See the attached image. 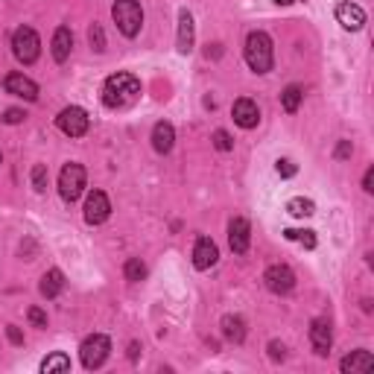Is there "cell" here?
<instances>
[{
    "instance_id": "6da1fadb",
    "label": "cell",
    "mask_w": 374,
    "mask_h": 374,
    "mask_svg": "<svg viewBox=\"0 0 374 374\" xmlns=\"http://www.w3.org/2000/svg\"><path fill=\"white\" fill-rule=\"evenodd\" d=\"M141 94V79L132 73H114L103 85V103L106 109H126L132 106Z\"/></svg>"
},
{
    "instance_id": "7a4b0ae2",
    "label": "cell",
    "mask_w": 374,
    "mask_h": 374,
    "mask_svg": "<svg viewBox=\"0 0 374 374\" xmlns=\"http://www.w3.org/2000/svg\"><path fill=\"white\" fill-rule=\"evenodd\" d=\"M246 62L255 73L272 70V38L266 33H248L246 38Z\"/></svg>"
},
{
    "instance_id": "3957f363",
    "label": "cell",
    "mask_w": 374,
    "mask_h": 374,
    "mask_svg": "<svg viewBox=\"0 0 374 374\" xmlns=\"http://www.w3.org/2000/svg\"><path fill=\"white\" fill-rule=\"evenodd\" d=\"M111 18L117 23V30L126 35V38H135L141 33V23H143V9L138 0H117L111 6Z\"/></svg>"
},
{
    "instance_id": "277c9868",
    "label": "cell",
    "mask_w": 374,
    "mask_h": 374,
    "mask_svg": "<svg viewBox=\"0 0 374 374\" xmlns=\"http://www.w3.org/2000/svg\"><path fill=\"white\" fill-rule=\"evenodd\" d=\"M85 190V167L77 164V161H70L62 167V176H59V193L65 202H77V199L82 196Z\"/></svg>"
},
{
    "instance_id": "5b68a950",
    "label": "cell",
    "mask_w": 374,
    "mask_h": 374,
    "mask_svg": "<svg viewBox=\"0 0 374 374\" xmlns=\"http://www.w3.org/2000/svg\"><path fill=\"white\" fill-rule=\"evenodd\" d=\"M109 351H111V342H109V336H106V334H91V336L82 342V348H79L82 365H85L88 371L99 368V365H103V363L109 360Z\"/></svg>"
},
{
    "instance_id": "8992f818",
    "label": "cell",
    "mask_w": 374,
    "mask_h": 374,
    "mask_svg": "<svg viewBox=\"0 0 374 374\" xmlns=\"http://www.w3.org/2000/svg\"><path fill=\"white\" fill-rule=\"evenodd\" d=\"M12 50H15V59L23 62V65H33L41 53V41H38V33L33 27H21L15 30L12 35Z\"/></svg>"
},
{
    "instance_id": "52a82bcc",
    "label": "cell",
    "mask_w": 374,
    "mask_h": 374,
    "mask_svg": "<svg viewBox=\"0 0 374 374\" xmlns=\"http://www.w3.org/2000/svg\"><path fill=\"white\" fill-rule=\"evenodd\" d=\"M56 123H59V129H62L67 138H82V135L88 132V126H91V120H88L85 109H79V106H67V109L56 117Z\"/></svg>"
},
{
    "instance_id": "ba28073f",
    "label": "cell",
    "mask_w": 374,
    "mask_h": 374,
    "mask_svg": "<svg viewBox=\"0 0 374 374\" xmlns=\"http://www.w3.org/2000/svg\"><path fill=\"white\" fill-rule=\"evenodd\" d=\"M109 214H111L109 196L103 190L88 193V199H85V222H88V226H99V222H106Z\"/></svg>"
},
{
    "instance_id": "9c48e42d",
    "label": "cell",
    "mask_w": 374,
    "mask_h": 374,
    "mask_svg": "<svg viewBox=\"0 0 374 374\" xmlns=\"http://www.w3.org/2000/svg\"><path fill=\"white\" fill-rule=\"evenodd\" d=\"M263 281H266L269 292H275V295H284V292H290V290L295 287V275H292V269H290V266H284V263L269 266V269H266V275H263Z\"/></svg>"
},
{
    "instance_id": "30bf717a",
    "label": "cell",
    "mask_w": 374,
    "mask_h": 374,
    "mask_svg": "<svg viewBox=\"0 0 374 374\" xmlns=\"http://www.w3.org/2000/svg\"><path fill=\"white\" fill-rule=\"evenodd\" d=\"M219 260V248L211 237H199L193 246V266L196 269H211Z\"/></svg>"
},
{
    "instance_id": "8fae6325",
    "label": "cell",
    "mask_w": 374,
    "mask_h": 374,
    "mask_svg": "<svg viewBox=\"0 0 374 374\" xmlns=\"http://www.w3.org/2000/svg\"><path fill=\"white\" fill-rule=\"evenodd\" d=\"M4 85H6L9 94H15V97H21V99H27V103H35V99H38V85H35L30 77H23V73H9Z\"/></svg>"
},
{
    "instance_id": "7c38bea8",
    "label": "cell",
    "mask_w": 374,
    "mask_h": 374,
    "mask_svg": "<svg viewBox=\"0 0 374 374\" xmlns=\"http://www.w3.org/2000/svg\"><path fill=\"white\" fill-rule=\"evenodd\" d=\"M248 240H252V229H248V222H246L243 216L231 219V226H229L231 252H234V255H246V252H248Z\"/></svg>"
},
{
    "instance_id": "4fadbf2b",
    "label": "cell",
    "mask_w": 374,
    "mask_h": 374,
    "mask_svg": "<svg viewBox=\"0 0 374 374\" xmlns=\"http://www.w3.org/2000/svg\"><path fill=\"white\" fill-rule=\"evenodd\" d=\"M310 342L316 348V354L325 357L331 351V342H334V331H331V321L325 319H313V325H310Z\"/></svg>"
},
{
    "instance_id": "5bb4252c",
    "label": "cell",
    "mask_w": 374,
    "mask_h": 374,
    "mask_svg": "<svg viewBox=\"0 0 374 374\" xmlns=\"http://www.w3.org/2000/svg\"><path fill=\"white\" fill-rule=\"evenodd\" d=\"M231 114H234V123H237V126H243V129H255L258 120H260L258 103H252V99H237Z\"/></svg>"
},
{
    "instance_id": "9a60e30c",
    "label": "cell",
    "mask_w": 374,
    "mask_h": 374,
    "mask_svg": "<svg viewBox=\"0 0 374 374\" xmlns=\"http://www.w3.org/2000/svg\"><path fill=\"white\" fill-rule=\"evenodd\" d=\"M336 21L342 23L345 30L357 33V30H363V23H365V12L357 4H339L336 6Z\"/></svg>"
},
{
    "instance_id": "2e32d148",
    "label": "cell",
    "mask_w": 374,
    "mask_h": 374,
    "mask_svg": "<svg viewBox=\"0 0 374 374\" xmlns=\"http://www.w3.org/2000/svg\"><path fill=\"white\" fill-rule=\"evenodd\" d=\"M339 368L345 371V374H365V371H371L374 368V357L368 354V351H351L342 363H339Z\"/></svg>"
},
{
    "instance_id": "e0dca14e",
    "label": "cell",
    "mask_w": 374,
    "mask_h": 374,
    "mask_svg": "<svg viewBox=\"0 0 374 374\" xmlns=\"http://www.w3.org/2000/svg\"><path fill=\"white\" fill-rule=\"evenodd\" d=\"M172 143H176V129H172L167 120L155 123V129H153V146H155V153L167 155L170 149H172Z\"/></svg>"
},
{
    "instance_id": "ac0fdd59",
    "label": "cell",
    "mask_w": 374,
    "mask_h": 374,
    "mask_svg": "<svg viewBox=\"0 0 374 374\" xmlns=\"http://www.w3.org/2000/svg\"><path fill=\"white\" fill-rule=\"evenodd\" d=\"M179 50L182 53L193 50V15L187 9L179 12Z\"/></svg>"
},
{
    "instance_id": "d6986e66",
    "label": "cell",
    "mask_w": 374,
    "mask_h": 374,
    "mask_svg": "<svg viewBox=\"0 0 374 374\" xmlns=\"http://www.w3.org/2000/svg\"><path fill=\"white\" fill-rule=\"evenodd\" d=\"M70 50H73V35H70L67 27H59L56 35H53V59L56 62H67Z\"/></svg>"
},
{
    "instance_id": "ffe728a7",
    "label": "cell",
    "mask_w": 374,
    "mask_h": 374,
    "mask_svg": "<svg viewBox=\"0 0 374 374\" xmlns=\"http://www.w3.org/2000/svg\"><path fill=\"white\" fill-rule=\"evenodd\" d=\"M62 290H65V275L59 269H50L47 275L41 278V295L44 298H56Z\"/></svg>"
},
{
    "instance_id": "44dd1931",
    "label": "cell",
    "mask_w": 374,
    "mask_h": 374,
    "mask_svg": "<svg viewBox=\"0 0 374 374\" xmlns=\"http://www.w3.org/2000/svg\"><path fill=\"white\" fill-rule=\"evenodd\" d=\"M222 334H226V339L231 342H243L246 339V325L240 316H226L222 319Z\"/></svg>"
},
{
    "instance_id": "7402d4cb",
    "label": "cell",
    "mask_w": 374,
    "mask_h": 374,
    "mask_svg": "<svg viewBox=\"0 0 374 374\" xmlns=\"http://www.w3.org/2000/svg\"><path fill=\"white\" fill-rule=\"evenodd\" d=\"M287 211L292 216H298V219H304V216L316 214V205L310 202V199H304V196H295V199H290V202H287Z\"/></svg>"
},
{
    "instance_id": "603a6c76",
    "label": "cell",
    "mask_w": 374,
    "mask_h": 374,
    "mask_svg": "<svg viewBox=\"0 0 374 374\" xmlns=\"http://www.w3.org/2000/svg\"><path fill=\"white\" fill-rule=\"evenodd\" d=\"M302 97H304V91L298 88V85H290L284 94H281V106H284V111H298V106H302Z\"/></svg>"
},
{
    "instance_id": "cb8c5ba5",
    "label": "cell",
    "mask_w": 374,
    "mask_h": 374,
    "mask_svg": "<svg viewBox=\"0 0 374 374\" xmlns=\"http://www.w3.org/2000/svg\"><path fill=\"white\" fill-rule=\"evenodd\" d=\"M41 371L44 374H50V371H70V357H65V354H50L41 363Z\"/></svg>"
},
{
    "instance_id": "d4e9b609",
    "label": "cell",
    "mask_w": 374,
    "mask_h": 374,
    "mask_svg": "<svg viewBox=\"0 0 374 374\" xmlns=\"http://www.w3.org/2000/svg\"><path fill=\"white\" fill-rule=\"evenodd\" d=\"M284 237H287V240H295V243H302L304 248H316V234H313V231H295V229H287Z\"/></svg>"
},
{
    "instance_id": "484cf974",
    "label": "cell",
    "mask_w": 374,
    "mask_h": 374,
    "mask_svg": "<svg viewBox=\"0 0 374 374\" xmlns=\"http://www.w3.org/2000/svg\"><path fill=\"white\" fill-rule=\"evenodd\" d=\"M123 272H126V278H129V281H143V278H146V266L141 263V258L126 260V269H123Z\"/></svg>"
},
{
    "instance_id": "4316f807",
    "label": "cell",
    "mask_w": 374,
    "mask_h": 374,
    "mask_svg": "<svg viewBox=\"0 0 374 374\" xmlns=\"http://www.w3.org/2000/svg\"><path fill=\"white\" fill-rule=\"evenodd\" d=\"M88 38H91V47L97 50V53H103V50H106V35H103V27H99V23H94V27L88 30Z\"/></svg>"
},
{
    "instance_id": "83f0119b",
    "label": "cell",
    "mask_w": 374,
    "mask_h": 374,
    "mask_svg": "<svg viewBox=\"0 0 374 374\" xmlns=\"http://www.w3.org/2000/svg\"><path fill=\"white\" fill-rule=\"evenodd\" d=\"M33 187H35L38 193L47 190V167H44V164H35V167H33Z\"/></svg>"
},
{
    "instance_id": "f1b7e54d",
    "label": "cell",
    "mask_w": 374,
    "mask_h": 374,
    "mask_svg": "<svg viewBox=\"0 0 374 374\" xmlns=\"http://www.w3.org/2000/svg\"><path fill=\"white\" fill-rule=\"evenodd\" d=\"M214 146L219 149V153H229V149L234 146V141H231V135H229L226 129H216V132H214Z\"/></svg>"
},
{
    "instance_id": "f546056e",
    "label": "cell",
    "mask_w": 374,
    "mask_h": 374,
    "mask_svg": "<svg viewBox=\"0 0 374 374\" xmlns=\"http://www.w3.org/2000/svg\"><path fill=\"white\" fill-rule=\"evenodd\" d=\"M269 357L275 360V363H281V360H287V348L281 345V342H269Z\"/></svg>"
},
{
    "instance_id": "4dcf8cb0",
    "label": "cell",
    "mask_w": 374,
    "mask_h": 374,
    "mask_svg": "<svg viewBox=\"0 0 374 374\" xmlns=\"http://www.w3.org/2000/svg\"><path fill=\"white\" fill-rule=\"evenodd\" d=\"M30 321H33L35 328H47V313L38 310V307H30Z\"/></svg>"
},
{
    "instance_id": "1f68e13d",
    "label": "cell",
    "mask_w": 374,
    "mask_h": 374,
    "mask_svg": "<svg viewBox=\"0 0 374 374\" xmlns=\"http://www.w3.org/2000/svg\"><path fill=\"white\" fill-rule=\"evenodd\" d=\"M278 176H284V179H292L295 176V164L292 161H278Z\"/></svg>"
},
{
    "instance_id": "d6a6232c",
    "label": "cell",
    "mask_w": 374,
    "mask_h": 374,
    "mask_svg": "<svg viewBox=\"0 0 374 374\" xmlns=\"http://www.w3.org/2000/svg\"><path fill=\"white\" fill-rule=\"evenodd\" d=\"M23 117H27V114H23L21 109H6V114H4V120H6V123H12V126H15V123H21Z\"/></svg>"
},
{
    "instance_id": "836d02e7",
    "label": "cell",
    "mask_w": 374,
    "mask_h": 374,
    "mask_svg": "<svg viewBox=\"0 0 374 374\" xmlns=\"http://www.w3.org/2000/svg\"><path fill=\"white\" fill-rule=\"evenodd\" d=\"M336 158H351V141H342L336 146Z\"/></svg>"
},
{
    "instance_id": "e575fe53",
    "label": "cell",
    "mask_w": 374,
    "mask_h": 374,
    "mask_svg": "<svg viewBox=\"0 0 374 374\" xmlns=\"http://www.w3.org/2000/svg\"><path fill=\"white\" fill-rule=\"evenodd\" d=\"M363 190H365V193H371V190H374V170H371V167L365 170V179H363Z\"/></svg>"
},
{
    "instance_id": "d590c367",
    "label": "cell",
    "mask_w": 374,
    "mask_h": 374,
    "mask_svg": "<svg viewBox=\"0 0 374 374\" xmlns=\"http://www.w3.org/2000/svg\"><path fill=\"white\" fill-rule=\"evenodd\" d=\"M6 334H9V339H12L15 345H21V342H23V336H21V331H18L15 325H9V328H6Z\"/></svg>"
},
{
    "instance_id": "8d00e7d4",
    "label": "cell",
    "mask_w": 374,
    "mask_h": 374,
    "mask_svg": "<svg viewBox=\"0 0 374 374\" xmlns=\"http://www.w3.org/2000/svg\"><path fill=\"white\" fill-rule=\"evenodd\" d=\"M278 6H290V4H295V0H275Z\"/></svg>"
}]
</instances>
